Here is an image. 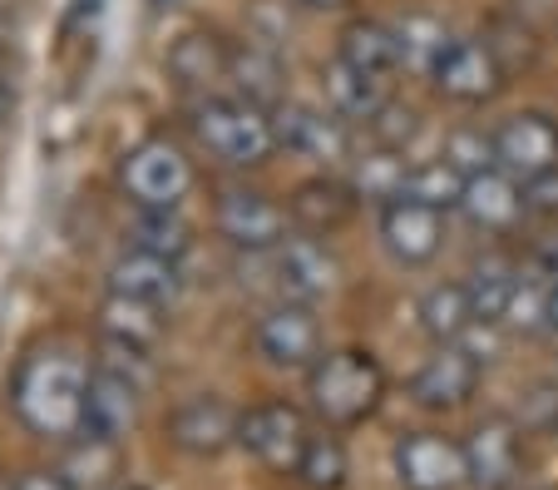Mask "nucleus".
I'll list each match as a JSON object with an SVG mask.
<instances>
[{"mask_svg":"<svg viewBox=\"0 0 558 490\" xmlns=\"http://www.w3.org/2000/svg\"><path fill=\"white\" fill-rule=\"evenodd\" d=\"M134 248L163 253V258H183V248H189V224H183L173 208H144V218L134 224Z\"/></svg>","mask_w":558,"mask_h":490,"instance_id":"33","label":"nucleus"},{"mask_svg":"<svg viewBox=\"0 0 558 490\" xmlns=\"http://www.w3.org/2000/svg\"><path fill=\"white\" fill-rule=\"evenodd\" d=\"M109 292L134 298V302H154V308H173V302H179V292H183L179 258L129 248V253L109 267Z\"/></svg>","mask_w":558,"mask_h":490,"instance_id":"18","label":"nucleus"},{"mask_svg":"<svg viewBox=\"0 0 558 490\" xmlns=\"http://www.w3.org/2000/svg\"><path fill=\"white\" fill-rule=\"evenodd\" d=\"M257 352L267 357L272 367H287V372H312L316 357L327 352L322 347V322L306 302H277L257 318L253 327Z\"/></svg>","mask_w":558,"mask_h":490,"instance_id":"8","label":"nucleus"},{"mask_svg":"<svg viewBox=\"0 0 558 490\" xmlns=\"http://www.w3.org/2000/svg\"><path fill=\"white\" fill-rule=\"evenodd\" d=\"M163 5H173V0H154V11H163Z\"/></svg>","mask_w":558,"mask_h":490,"instance_id":"43","label":"nucleus"},{"mask_svg":"<svg viewBox=\"0 0 558 490\" xmlns=\"http://www.w3.org/2000/svg\"><path fill=\"white\" fill-rule=\"evenodd\" d=\"M445 164H454V169L464 174V179H474V174H489L499 169V154H495V134H485V129H450L445 134V150H440Z\"/></svg>","mask_w":558,"mask_h":490,"instance_id":"32","label":"nucleus"},{"mask_svg":"<svg viewBox=\"0 0 558 490\" xmlns=\"http://www.w3.org/2000/svg\"><path fill=\"white\" fill-rule=\"evenodd\" d=\"M337 60H347L351 70H361V75L390 80L405 64L401 35H396V25H386V21H351L347 31H341Z\"/></svg>","mask_w":558,"mask_h":490,"instance_id":"21","label":"nucleus"},{"mask_svg":"<svg viewBox=\"0 0 558 490\" xmlns=\"http://www.w3.org/2000/svg\"><path fill=\"white\" fill-rule=\"evenodd\" d=\"M11 490H80V486H74L64 470H25Z\"/></svg>","mask_w":558,"mask_h":490,"instance_id":"38","label":"nucleus"},{"mask_svg":"<svg viewBox=\"0 0 558 490\" xmlns=\"http://www.w3.org/2000/svg\"><path fill=\"white\" fill-rule=\"evenodd\" d=\"M415 318H421L425 337H435V347H440V342H464L470 337V327H480L464 283H435V288L421 298Z\"/></svg>","mask_w":558,"mask_h":490,"instance_id":"24","label":"nucleus"},{"mask_svg":"<svg viewBox=\"0 0 558 490\" xmlns=\"http://www.w3.org/2000/svg\"><path fill=\"white\" fill-rule=\"evenodd\" d=\"M485 377V357L470 352L464 342H440L411 377V396L425 411H460Z\"/></svg>","mask_w":558,"mask_h":490,"instance_id":"7","label":"nucleus"},{"mask_svg":"<svg viewBox=\"0 0 558 490\" xmlns=\"http://www.w3.org/2000/svg\"><path fill=\"white\" fill-rule=\"evenodd\" d=\"M272 129H277V150L296 154V159H316V164H337L351 154L347 139V119L337 109H316V105H296L282 99L272 109Z\"/></svg>","mask_w":558,"mask_h":490,"instance_id":"10","label":"nucleus"},{"mask_svg":"<svg viewBox=\"0 0 558 490\" xmlns=\"http://www.w3.org/2000/svg\"><path fill=\"white\" fill-rule=\"evenodd\" d=\"M163 312L169 308H154V302H134V298H119V292H109L105 312H99V327H105L109 347L114 352H154L158 337H163Z\"/></svg>","mask_w":558,"mask_h":490,"instance_id":"22","label":"nucleus"},{"mask_svg":"<svg viewBox=\"0 0 558 490\" xmlns=\"http://www.w3.org/2000/svg\"><path fill=\"white\" fill-rule=\"evenodd\" d=\"M356 199L361 193L341 179H306L292 189V203H287V214L302 234L312 238H331L351 214H356Z\"/></svg>","mask_w":558,"mask_h":490,"instance_id":"20","label":"nucleus"},{"mask_svg":"<svg viewBox=\"0 0 558 490\" xmlns=\"http://www.w3.org/2000/svg\"><path fill=\"white\" fill-rule=\"evenodd\" d=\"M238 421L243 411H232L222 396H189L169 416V441L189 456H218L238 441Z\"/></svg>","mask_w":558,"mask_h":490,"instance_id":"17","label":"nucleus"},{"mask_svg":"<svg viewBox=\"0 0 558 490\" xmlns=\"http://www.w3.org/2000/svg\"><path fill=\"white\" fill-rule=\"evenodd\" d=\"M11 105H15V89L5 80V70H0V119H11Z\"/></svg>","mask_w":558,"mask_h":490,"instance_id":"39","label":"nucleus"},{"mask_svg":"<svg viewBox=\"0 0 558 490\" xmlns=\"http://www.w3.org/2000/svg\"><path fill=\"white\" fill-rule=\"evenodd\" d=\"M193 134L208 154L238 164V169H257L277 154V129H272V109L253 105L243 95H208L193 105Z\"/></svg>","mask_w":558,"mask_h":490,"instance_id":"3","label":"nucleus"},{"mask_svg":"<svg viewBox=\"0 0 558 490\" xmlns=\"http://www.w3.org/2000/svg\"><path fill=\"white\" fill-rule=\"evenodd\" d=\"M306 402H312L316 421L331 431H351L380 411L386 402V367L361 347H337L322 352L316 367L306 372Z\"/></svg>","mask_w":558,"mask_h":490,"instance_id":"2","label":"nucleus"},{"mask_svg":"<svg viewBox=\"0 0 558 490\" xmlns=\"http://www.w3.org/2000/svg\"><path fill=\"white\" fill-rule=\"evenodd\" d=\"M519 437L524 427L509 416H485L464 441V461H470V486L474 490H509L519 480Z\"/></svg>","mask_w":558,"mask_h":490,"instance_id":"14","label":"nucleus"},{"mask_svg":"<svg viewBox=\"0 0 558 490\" xmlns=\"http://www.w3.org/2000/svg\"><path fill=\"white\" fill-rule=\"evenodd\" d=\"M272 273H277V288H282L287 302H306V308H312V302L337 292V258L312 234L282 238V243L272 248Z\"/></svg>","mask_w":558,"mask_h":490,"instance_id":"12","label":"nucleus"},{"mask_svg":"<svg viewBox=\"0 0 558 490\" xmlns=\"http://www.w3.org/2000/svg\"><path fill=\"white\" fill-rule=\"evenodd\" d=\"M306 441H312V427H306L302 406L292 402H257L238 421V446L253 461H263L267 470H277V476H292Z\"/></svg>","mask_w":558,"mask_h":490,"instance_id":"4","label":"nucleus"},{"mask_svg":"<svg viewBox=\"0 0 558 490\" xmlns=\"http://www.w3.org/2000/svg\"><path fill=\"white\" fill-rule=\"evenodd\" d=\"M519 40H534V31H529V25H519V21H509V15L489 21L485 45L495 50V60L505 64V75H514L519 64H534V50H519Z\"/></svg>","mask_w":558,"mask_h":490,"instance_id":"35","label":"nucleus"},{"mask_svg":"<svg viewBox=\"0 0 558 490\" xmlns=\"http://www.w3.org/2000/svg\"><path fill=\"white\" fill-rule=\"evenodd\" d=\"M124 490H138V486H124Z\"/></svg>","mask_w":558,"mask_h":490,"instance_id":"44","label":"nucleus"},{"mask_svg":"<svg viewBox=\"0 0 558 490\" xmlns=\"http://www.w3.org/2000/svg\"><path fill=\"white\" fill-rule=\"evenodd\" d=\"M460 214L470 218L474 228H485V234H509V228H514L519 218L529 214V203H524V183H519L514 174H505V169L474 174V179L464 183V203H460Z\"/></svg>","mask_w":558,"mask_h":490,"instance_id":"19","label":"nucleus"},{"mask_svg":"<svg viewBox=\"0 0 558 490\" xmlns=\"http://www.w3.org/2000/svg\"><path fill=\"white\" fill-rule=\"evenodd\" d=\"M464 288H470V308H474L480 327H505L509 302H514V288H519V273L505 263H480L464 277Z\"/></svg>","mask_w":558,"mask_h":490,"instance_id":"26","label":"nucleus"},{"mask_svg":"<svg viewBox=\"0 0 558 490\" xmlns=\"http://www.w3.org/2000/svg\"><path fill=\"white\" fill-rule=\"evenodd\" d=\"M524 203L529 214H558V169L524 179Z\"/></svg>","mask_w":558,"mask_h":490,"instance_id":"37","label":"nucleus"},{"mask_svg":"<svg viewBox=\"0 0 558 490\" xmlns=\"http://www.w3.org/2000/svg\"><path fill=\"white\" fill-rule=\"evenodd\" d=\"M169 70L183 80V85L213 89V85H222V80H232V50L218 40V35L193 31V35H183V40H173Z\"/></svg>","mask_w":558,"mask_h":490,"instance_id":"23","label":"nucleus"},{"mask_svg":"<svg viewBox=\"0 0 558 490\" xmlns=\"http://www.w3.org/2000/svg\"><path fill=\"white\" fill-rule=\"evenodd\" d=\"M218 234L232 248H247V253H272L287 238V214L277 208L267 193L253 189H228L218 199Z\"/></svg>","mask_w":558,"mask_h":490,"instance_id":"16","label":"nucleus"},{"mask_svg":"<svg viewBox=\"0 0 558 490\" xmlns=\"http://www.w3.org/2000/svg\"><path fill=\"white\" fill-rule=\"evenodd\" d=\"M430 80L445 99H454V105H489V99L505 89L509 75L485 40H460V35H454V40L445 45V55L435 60Z\"/></svg>","mask_w":558,"mask_h":490,"instance_id":"9","label":"nucleus"},{"mask_svg":"<svg viewBox=\"0 0 558 490\" xmlns=\"http://www.w3.org/2000/svg\"><path fill=\"white\" fill-rule=\"evenodd\" d=\"M232 85L243 89V99L263 109H277L282 105V60L263 45H247V50H232Z\"/></svg>","mask_w":558,"mask_h":490,"instance_id":"27","label":"nucleus"},{"mask_svg":"<svg viewBox=\"0 0 558 490\" xmlns=\"http://www.w3.org/2000/svg\"><path fill=\"white\" fill-rule=\"evenodd\" d=\"M524 431H538V437L558 431V382H544L524 396Z\"/></svg>","mask_w":558,"mask_h":490,"instance_id":"36","label":"nucleus"},{"mask_svg":"<svg viewBox=\"0 0 558 490\" xmlns=\"http://www.w3.org/2000/svg\"><path fill=\"white\" fill-rule=\"evenodd\" d=\"M296 480H302L306 490H341L351 476V461H347V446H341L337 431H312V441H306L302 461H296L292 470Z\"/></svg>","mask_w":558,"mask_h":490,"instance_id":"28","label":"nucleus"},{"mask_svg":"<svg viewBox=\"0 0 558 490\" xmlns=\"http://www.w3.org/2000/svg\"><path fill=\"white\" fill-rule=\"evenodd\" d=\"M495 154H499V169L514 174L519 183L534 179V174L558 169V119H548L544 109L509 115L495 129Z\"/></svg>","mask_w":558,"mask_h":490,"instance_id":"13","label":"nucleus"},{"mask_svg":"<svg viewBox=\"0 0 558 490\" xmlns=\"http://www.w3.org/2000/svg\"><path fill=\"white\" fill-rule=\"evenodd\" d=\"M396 461V480L405 490H464L470 486V461H464V441L440 437V431H405L390 451Z\"/></svg>","mask_w":558,"mask_h":490,"instance_id":"6","label":"nucleus"},{"mask_svg":"<svg viewBox=\"0 0 558 490\" xmlns=\"http://www.w3.org/2000/svg\"><path fill=\"white\" fill-rule=\"evenodd\" d=\"M396 35H401V55H405V64H411V70H421V75H430L435 60L445 55V45L454 40V35L445 31V21H435V15H425V11L405 15V21L396 25Z\"/></svg>","mask_w":558,"mask_h":490,"instance_id":"31","label":"nucleus"},{"mask_svg":"<svg viewBox=\"0 0 558 490\" xmlns=\"http://www.w3.org/2000/svg\"><path fill=\"white\" fill-rule=\"evenodd\" d=\"M89 372L70 347H35L21 357L11 377V406L21 416V427L45 441H74L85 437V396H89Z\"/></svg>","mask_w":558,"mask_h":490,"instance_id":"1","label":"nucleus"},{"mask_svg":"<svg viewBox=\"0 0 558 490\" xmlns=\"http://www.w3.org/2000/svg\"><path fill=\"white\" fill-rule=\"evenodd\" d=\"M138 421V377L119 362H99L89 372V396H85V431L89 437L119 441L129 437Z\"/></svg>","mask_w":558,"mask_h":490,"instance_id":"15","label":"nucleus"},{"mask_svg":"<svg viewBox=\"0 0 558 490\" xmlns=\"http://www.w3.org/2000/svg\"><path fill=\"white\" fill-rule=\"evenodd\" d=\"M5 40H11V15H5V5H0V50H5Z\"/></svg>","mask_w":558,"mask_h":490,"instance_id":"42","label":"nucleus"},{"mask_svg":"<svg viewBox=\"0 0 558 490\" xmlns=\"http://www.w3.org/2000/svg\"><path fill=\"white\" fill-rule=\"evenodd\" d=\"M302 5H312V11H341V5H351V0H302Z\"/></svg>","mask_w":558,"mask_h":490,"instance_id":"40","label":"nucleus"},{"mask_svg":"<svg viewBox=\"0 0 558 490\" xmlns=\"http://www.w3.org/2000/svg\"><path fill=\"white\" fill-rule=\"evenodd\" d=\"M380 243L401 267H425L445 243V214L421 199H390L380 203Z\"/></svg>","mask_w":558,"mask_h":490,"instance_id":"11","label":"nucleus"},{"mask_svg":"<svg viewBox=\"0 0 558 490\" xmlns=\"http://www.w3.org/2000/svg\"><path fill=\"white\" fill-rule=\"evenodd\" d=\"M548 332H558V283H554V298H548Z\"/></svg>","mask_w":558,"mask_h":490,"instance_id":"41","label":"nucleus"},{"mask_svg":"<svg viewBox=\"0 0 558 490\" xmlns=\"http://www.w3.org/2000/svg\"><path fill=\"white\" fill-rule=\"evenodd\" d=\"M124 189L138 208H179L193 189V164L169 139H144L124 154Z\"/></svg>","mask_w":558,"mask_h":490,"instance_id":"5","label":"nucleus"},{"mask_svg":"<svg viewBox=\"0 0 558 490\" xmlns=\"http://www.w3.org/2000/svg\"><path fill=\"white\" fill-rule=\"evenodd\" d=\"M464 183H470V179H464L454 164L425 159V164H411L405 199H421V203H430V208H440V214H450V208H460V203H464Z\"/></svg>","mask_w":558,"mask_h":490,"instance_id":"30","label":"nucleus"},{"mask_svg":"<svg viewBox=\"0 0 558 490\" xmlns=\"http://www.w3.org/2000/svg\"><path fill=\"white\" fill-rule=\"evenodd\" d=\"M405 179H411V164L390 150H371L351 164V189L371 203H390L405 193Z\"/></svg>","mask_w":558,"mask_h":490,"instance_id":"29","label":"nucleus"},{"mask_svg":"<svg viewBox=\"0 0 558 490\" xmlns=\"http://www.w3.org/2000/svg\"><path fill=\"white\" fill-rule=\"evenodd\" d=\"M322 85H327V109H337L341 119H361V124H366V119L386 105V89H380L386 80L361 75L347 60H331L327 70H322Z\"/></svg>","mask_w":558,"mask_h":490,"instance_id":"25","label":"nucleus"},{"mask_svg":"<svg viewBox=\"0 0 558 490\" xmlns=\"http://www.w3.org/2000/svg\"><path fill=\"white\" fill-rule=\"evenodd\" d=\"M366 129H371V144H376V150L405 154L415 144V134H421V115H415L411 105H396V99H386V105H380L376 115L366 119Z\"/></svg>","mask_w":558,"mask_h":490,"instance_id":"34","label":"nucleus"}]
</instances>
